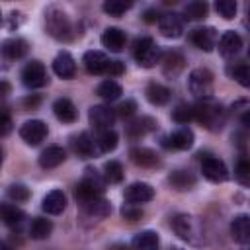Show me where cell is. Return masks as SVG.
<instances>
[{"instance_id": "1", "label": "cell", "mask_w": 250, "mask_h": 250, "mask_svg": "<svg viewBox=\"0 0 250 250\" xmlns=\"http://www.w3.org/2000/svg\"><path fill=\"white\" fill-rule=\"evenodd\" d=\"M193 119H197L201 123V127H205L207 131H221L227 119V111L223 107L221 102H217L215 98H203L193 105Z\"/></svg>"}, {"instance_id": "2", "label": "cell", "mask_w": 250, "mask_h": 250, "mask_svg": "<svg viewBox=\"0 0 250 250\" xmlns=\"http://www.w3.org/2000/svg\"><path fill=\"white\" fill-rule=\"evenodd\" d=\"M172 229L176 230V234L182 240H186V242H189L193 246H201L205 242L203 229H201L199 221L195 217H191V215H186V213L174 215L172 217Z\"/></svg>"}, {"instance_id": "3", "label": "cell", "mask_w": 250, "mask_h": 250, "mask_svg": "<svg viewBox=\"0 0 250 250\" xmlns=\"http://www.w3.org/2000/svg\"><path fill=\"white\" fill-rule=\"evenodd\" d=\"M105 189V180L94 170V168H86L84 170V178L78 182L76 186V199L80 205H86L88 201L96 199V197H102Z\"/></svg>"}, {"instance_id": "4", "label": "cell", "mask_w": 250, "mask_h": 250, "mask_svg": "<svg viewBox=\"0 0 250 250\" xmlns=\"http://www.w3.org/2000/svg\"><path fill=\"white\" fill-rule=\"evenodd\" d=\"M45 27H47V33L57 41H70L72 39V23H70L68 16L57 6L47 8Z\"/></svg>"}, {"instance_id": "5", "label": "cell", "mask_w": 250, "mask_h": 250, "mask_svg": "<svg viewBox=\"0 0 250 250\" xmlns=\"http://www.w3.org/2000/svg\"><path fill=\"white\" fill-rule=\"evenodd\" d=\"M133 55H135L139 66H143V68H152V66L160 61L162 51H160V47L152 41V37H139V39L135 41V45H133Z\"/></svg>"}, {"instance_id": "6", "label": "cell", "mask_w": 250, "mask_h": 250, "mask_svg": "<svg viewBox=\"0 0 250 250\" xmlns=\"http://www.w3.org/2000/svg\"><path fill=\"white\" fill-rule=\"evenodd\" d=\"M188 88L197 98H211L213 94V72L209 68H193L188 76Z\"/></svg>"}, {"instance_id": "7", "label": "cell", "mask_w": 250, "mask_h": 250, "mask_svg": "<svg viewBox=\"0 0 250 250\" xmlns=\"http://www.w3.org/2000/svg\"><path fill=\"white\" fill-rule=\"evenodd\" d=\"M21 82H23L27 88H31V90L43 88V86L49 82V76H47V70H45L43 62H41V61H31V62H27V64L23 66V70H21Z\"/></svg>"}, {"instance_id": "8", "label": "cell", "mask_w": 250, "mask_h": 250, "mask_svg": "<svg viewBox=\"0 0 250 250\" xmlns=\"http://www.w3.org/2000/svg\"><path fill=\"white\" fill-rule=\"evenodd\" d=\"M47 133H49V129H47V125H45L41 119H29V121H25V123L20 127V137H21L27 145H31V146L39 145V143L47 137Z\"/></svg>"}, {"instance_id": "9", "label": "cell", "mask_w": 250, "mask_h": 250, "mask_svg": "<svg viewBox=\"0 0 250 250\" xmlns=\"http://www.w3.org/2000/svg\"><path fill=\"white\" fill-rule=\"evenodd\" d=\"M201 172L209 182H215V184L225 182L229 178L227 164L217 156H205L203 162H201Z\"/></svg>"}, {"instance_id": "10", "label": "cell", "mask_w": 250, "mask_h": 250, "mask_svg": "<svg viewBox=\"0 0 250 250\" xmlns=\"http://www.w3.org/2000/svg\"><path fill=\"white\" fill-rule=\"evenodd\" d=\"M88 119H90V125H94V129L105 131V129H111L115 121V111L107 105H92L88 111Z\"/></svg>"}, {"instance_id": "11", "label": "cell", "mask_w": 250, "mask_h": 250, "mask_svg": "<svg viewBox=\"0 0 250 250\" xmlns=\"http://www.w3.org/2000/svg\"><path fill=\"white\" fill-rule=\"evenodd\" d=\"M189 39H191V43H193L197 49H201V51H205V53H211V51L217 47L219 33H217L215 27H197V29L191 31Z\"/></svg>"}, {"instance_id": "12", "label": "cell", "mask_w": 250, "mask_h": 250, "mask_svg": "<svg viewBox=\"0 0 250 250\" xmlns=\"http://www.w3.org/2000/svg\"><path fill=\"white\" fill-rule=\"evenodd\" d=\"M158 27H160V33L168 39H178L184 31V23H182V18L174 12H166L158 18Z\"/></svg>"}, {"instance_id": "13", "label": "cell", "mask_w": 250, "mask_h": 250, "mask_svg": "<svg viewBox=\"0 0 250 250\" xmlns=\"http://www.w3.org/2000/svg\"><path fill=\"white\" fill-rule=\"evenodd\" d=\"M193 131L189 129V127H180V129H176L172 135H168V137H164L162 141V145L164 146H168V148H176V150H188V148H191V145H193Z\"/></svg>"}, {"instance_id": "14", "label": "cell", "mask_w": 250, "mask_h": 250, "mask_svg": "<svg viewBox=\"0 0 250 250\" xmlns=\"http://www.w3.org/2000/svg\"><path fill=\"white\" fill-rule=\"evenodd\" d=\"M154 197V188L146 182H135L125 189V201L137 205V203H146Z\"/></svg>"}, {"instance_id": "15", "label": "cell", "mask_w": 250, "mask_h": 250, "mask_svg": "<svg viewBox=\"0 0 250 250\" xmlns=\"http://www.w3.org/2000/svg\"><path fill=\"white\" fill-rule=\"evenodd\" d=\"M53 72L59 76V78H72L74 74H76V62H74V59H72V55L70 53H66V51H61L57 57H55V61H53Z\"/></svg>"}, {"instance_id": "16", "label": "cell", "mask_w": 250, "mask_h": 250, "mask_svg": "<svg viewBox=\"0 0 250 250\" xmlns=\"http://www.w3.org/2000/svg\"><path fill=\"white\" fill-rule=\"evenodd\" d=\"M64 158H66L64 148L59 146V145H51V146H47V148L39 154V166L45 168V170H51V168L61 166V164L64 162Z\"/></svg>"}, {"instance_id": "17", "label": "cell", "mask_w": 250, "mask_h": 250, "mask_svg": "<svg viewBox=\"0 0 250 250\" xmlns=\"http://www.w3.org/2000/svg\"><path fill=\"white\" fill-rule=\"evenodd\" d=\"M240 49H242V37L234 29H229V31H225L221 35V39H219V53L223 57H234Z\"/></svg>"}, {"instance_id": "18", "label": "cell", "mask_w": 250, "mask_h": 250, "mask_svg": "<svg viewBox=\"0 0 250 250\" xmlns=\"http://www.w3.org/2000/svg\"><path fill=\"white\" fill-rule=\"evenodd\" d=\"M129 156H131V160H133L137 166H141V168H154V166L160 164L158 154H156L152 148H146V146H135V148H131Z\"/></svg>"}, {"instance_id": "19", "label": "cell", "mask_w": 250, "mask_h": 250, "mask_svg": "<svg viewBox=\"0 0 250 250\" xmlns=\"http://www.w3.org/2000/svg\"><path fill=\"white\" fill-rule=\"evenodd\" d=\"M125 31L119 29V27H107L104 33H102V45L105 49H109L111 53H119L123 47H125Z\"/></svg>"}, {"instance_id": "20", "label": "cell", "mask_w": 250, "mask_h": 250, "mask_svg": "<svg viewBox=\"0 0 250 250\" xmlns=\"http://www.w3.org/2000/svg\"><path fill=\"white\" fill-rule=\"evenodd\" d=\"M82 62H84V66H86V70L90 74H104L109 59L102 51H86Z\"/></svg>"}, {"instance_id": "21", "label": "cell", "mask_w": 250, "mask_h": 250, "mask_svg": "<svg viewBox=\"0 0 250 250\" xmlns=\"http://www.w3.org/2000/svg\"><path fill=\"white\" fill-rule=\"evenodd\" d=\"M41 207H43V211L49 213V215H59V213H62L64 207H66V195H64L61 189H53V191H49V193L43 197Z\"/></svg>"}, {"instance_id": "22", "label": "cell", "mask_w": 250, "mask_h": 250, "mask_svg": "<svg viewBox=\"0 0 250 250\" xmlns=\"http://www.w3.org/2000/svg\"><path fill=\"white\" fill-rule=\"evenodd\" d=\"M53 113H55V117H57L59 121H62V123H74L76 117H78L76 107H74V104H72L68 98H59V100H55V104H53Z\"/></svg>"}, {"instance_id": "23", "label": "cell", "mask_w": 250, "mask_h": 250, "mask_svg": "<svg viewBox=\"0 0 250 250\" xmlns=\"http://www.w3.org/2000/svg\"><path fill=\"white\" fill-rule=\"evenodd\" d=\"M27 51H29V43L25 39H21V37H12V39H6L2 43V53L12 61L25 57Z\"/></svg>"}, {"instance_id": "24", "label": "cell", "mask_w": 250, "mask_h": 250, "mask_svg": "<svg viewBox=\"0 0 250 250\" xmlns=\"http://www.w3.org/2000/svg\"><path fill=\"white\" fill-rule=\"evenodd\" d=\"M230 234L240 244H246L250 240V219H248V215L242 213V215H236L232 219V223H230Z\"/></svg>"}, {"instance_id": "25", "label": "cell", "mask_w": 250, "mask_h": 250, "mask_svg": "<svg viewBox=\"0 0 250 250\" xmlns=\"http://www.w3.org/2000/svg\"><path fill=\"white\" fill-rule=\"evenodd\" d=\"M184 57L178 53V51H170L164 55L162 59V72L168 76V78H176L182 70H184Z\"/></svg>"}, {"instance_id": "26", "label": "cell", "mask_w": 250, "mask_h": 250, "mask_svg": "<svg viewBox=\"0 0 250 250\" xmlns=\"http://www.w3.org/2000/svg\"><path fill=\"white\" fill-rule=\"evenodd\" d=\"M158 244L160 240L154 230H141L131 240L133 250H158Z\"/></svg>"}, {"instance_id": "27", "label": "cell", "mask_w": 250, "mask_h": 250, "mask_svg": "<svg viewBox=\"0 0 250 250\" xmlns=\"http://www.w3.org/2000/svg\"><path fill=\"white\" fill-rule=\"evenodd\" d=\"M72 148L80 158H90L96 154V141L88 133H80L72 139Z\"/></svg>"}, {"instance_id": "28", "label": "cell", "mask_w": 250, "mask_h": 250, "mask_svg": "<svg viewBox=\"0 0 250 250\" xmlns=\"http://www.w3.org/2000/svg\"><path fill=\"white\" fill-rule=\"evenodd\" d=\"M145 94H146V100H148L152 105H164V104H168L172 92H170V88H166V86H162V84H158V82H150V84L146 86Z\"/></svg>"}, {"instance_id": "29", "label": "cell", "mask_w": 250, "mask_h": 250, "mask_svg": "<svg viewBox=\"0 0 250 250\" xmlns=\"http://www.w3.org/2000/svg\"><path fill=\"white\" fill-rule=\"evenodd\" d=\"M156 125H158V123H156L152 117H139V119H135L133 123L127 125V133H129V137L139 139V137H143V135L154 131Z\"/></svg>"}, {"instance_id": "30", "label": "cell", "mask_w": 250, "mask_h": 250, "mask_svg": "<svg viewBox=\"0 0 250 250\" xmlns=\"http://www.w3.org/2000/svg\"><path fill=\"white\" fill-rule=\"evenodd\" d=\"M168 182H170L172 188H176V189L182 191V189H189L195 184V176L191 172H188V170H174L168 176Z\"/></svg>"}, {"instance_id": "31", "label": "cell", "mask_w": 250, "mask_h": 250, "mask_svg": "<svg viewBox=\"0 0 250 250\" xmlns=\"http://www.w3.org/2000/svg\"><path fill=\"white\" fill-rule=\"evenodd\" d=\"M53 230V223L49 219H43V217H35L29 225V236L35 238V240H43L51 234Z\"/></svg>"}, {"instance_id": "32", "label": "cell", "mask_w": 250, "mask_h": 250, "mask_svg": "<svg viewBox=\"0 0 250 250\" xmlns=\"http://www.w3.org/2000/svg\"><path fill=\"white\" fill-rule=\"evenodd\" d=\"M96 94H98L102 100H105V102H115V100L123 94V88H121L115 80H104V82L98 86Z\"/></svg>"}, {"instance_id": "33", "label": "cell", "mask_w": 250, "mask_h": 250, "mask_svg": "<svg viewBox=\"0 0 250 250\" xmlns=\"http://www.w3.org/2000/svg\"><path fill=\"white\" fill-rule=\"evenodd\" d=\"M82 207H84V211H86L88 215L100 217V219H104V217H107V215L111 213V205H109L105 199H102V197H96V199L88 201V203L82 205Z\"/></svg>"}, {"instance_id": "34", "label": "cell", "mask_w": 250, "mask_h": 250, "mask_svg": "<svg viewBox=\"0 0 250 250\" xmlns=\"http://www.w3.org/2000/svg\"><path fill=\"white\" fill-rule=\"evenodd\" d=\"M25 217V213L21 209H18L16 205H10V203H0V219L6 223V225H18L21 223Z\"/></svg>"}, {"instance_id": "35", "label": "cell", "mask_w": 250, "mask_h": 250, "mask_svg": "<svg viewBox=\"0 0 250 250\" xmlns=\"http://www.w3.org/2000/svg\"><path fill=\"white\" fill-rule=\"evenodd\" d=\"M96 145H98V150L100 152H111V150H115V146H117V133L111 131V129L100 131Z\"/></svg>"}, {"instance_id": "36", "label": "cell", "mask_w": 250, "mask_h": 250, "mask_svg": "<svg viewBox=\"0 0 250 250\" xmlns=\"http://www.w3.org/2000/svg\"><path fill=\"white\" fill-rule=\"evenodd\" d=\"M102 8H104L105 14L113 16V18H119V16H123L127 10L133 8V2H131V0H105Z\"/></svg>"}, {"instance_id": "37", "label": "cell", "mask_w": 250, "mask_h": 250, "mask_svg": "<svg viewBox=\"0 0 250 250\" xmlns=\"http://www.w3.org/2000/svg\"><path fill=\"white\" fill-rule=\"evenodd\" d=\"M104 180L109 184H119L123 180V166L117 160H107L104 164Z\"/></svg>"}, {"instance_id": "38", "label": "cell", "mask_w": 250, "mask_h": 250, "mask_svg": "<svg viewBox=\"0 0 250 250\" xmlns=\"http://www.w3.org/2000/svg\"><path fill=\"white\" fill-rule=\"evenodd\" d=\"M207 12H209V6H207V2H201V0L188 2L184 8L186 18H189V20H201L207 16Z\"/></svg>"}, {"instance_id": "39", "label": "cell", "mask_w": 250, "mask_h": 250, "mask_svg": "<svg viewBox=\"0 0 250 250\" xmlns=\"http://www.w3.org/2000/svg\"><path fill=\"white\" fill-rule=\"evenodd\" d=\"M229 74H230L242 88H248V86H250V68H248L246 62H238V64L230 66V68H229Z\"/></svg>"}, {"instance_id": "40", "label": "cell", "mask_w": 250, "mask_h": 250, "mask_svg": "<svg viewBox=\"0 0 250 250\" xmlns=\"http://www.w3.org/2000/svg\"><path fill=\"white\" fill-rule=\"evenodd\" d=\"M172 119L180 125H186L193 119V107L189 104H178L176 109H172Z\"/></svg>"}, {"instance_id": "41", "label": "cell", "mask_w": 250, "mask_h": 250, "mask_svg": "<svg viewBox=\"0 0 250 250\" xmlns=\"http://www.w3.org/2000/svg\"><path fill=\"white\" fill-rule=\"evenodd\" d=\"M215 10H217V14L223 16L225 20H232V18L236 16L238 6H236L234 0H217V2H215Z\"/></svg>"}, {"instance_id": "42", "label": "cell", "mask_w": 250, "mask_h": 250, "mask_svg": "<svg viewBox=\"0 0 250 250\" xmlns=\"http://www.w3.org/2000/svg\"><path fill=\"white\" fill-rule=\"evenodd\" d=\"M8 197L14 201H27L29 199V188H25L23 184H12L8 188Z\"/></svg>"}, {"instance_id": "43", "label": "cell", "mask_w": 250, "mask_h": 250, "mask_svg": "<svg viewBox=\"0 0 250 250\" xmlns=\"http://www.w3.org/2000/svg\"><path fill=\"white\" fill-rule=\"evenodd\" d=\"M234 176H236V180H238L242 186H248V182H250V164H248L244 158L238 160L236 170H234Z\"/></svg>"}, {"instance_id": "44", "label": "cell", "mask_w": 250, "mask_h": 250, "mask_svg": "<svg viewBox=\"0 0 250 250\" xmlns=\"http://www.w3.org/2000/svg\"><path fill=\"white\" fill-rule=\"evenodd\" d=\"M121 215H123L125 219H129V221H137V219L143 217V209L137 207V205H133V203H125V205L121 207Z\"/></svg>"}, {"instance_id": "45", "label": "cell", "mask_w": 250, "mask_h": 250, "mask_svg": "<svg viewBox=\"0 0 250 250\" xmlns=\"http://www.w3.org/2000/svg\"><path fill=\"white\" fill-rule=\"evenodd\" d=\"M123 72H125V66H123L121 61H109L104 74H107V76H121Z\"/></svg>"}, {"instance_id": "46", "label": "cell", "mask_w": 250, "mask_h": 250, "mask_svg": "<svg viewBox=\"0 0 250 250\" xmlns=\"http://www.w3.org/2000/svg\"><path fill=\"white\" fill-rule=\"evenodd\" d=\"M135 109H137L135 100H125L123 104H119V107H117V115H121V117H129V115L135 113Z\"/></svg>"}, {"instance_id": "47", "label": "cell", "mask_w": 250, "mask_h": 250, "mask_svg": "<svg viewBox=\"0 0 250 250\" xmlns=\"http://www.w3.org/2000/svg\"><path fill=\"white\" fill-rule=\"evenodd\" d=\"M12 117H10V113L8 111H0V137H4V135H8L10 131H12Z\"/></svg>"}, {"instance_id": "48", "label": "cell", "mask_w": 250, "mask_h": 250, "mask_svg": "<svg viewBox=\"0 0 250 250\" xmlns=\"http://www.w3.org/2000/svg\"><path fill=\"white\" fill-rule=\"evenodd\" d=\"M39 102H41V98H39L37 94H33V96H27V98L23 100V105H25L27 109H35V107L39 105Z\"/></svg>"}, {"instance_id": "49", "label": "cell", "mask_w": 250, "mask_h": 250, "mask_svg": "<svg viewBox=\"0 0 250 250\" xmlns=\"http://www.w3.org/2000/svg\"><path fill=\"white\" fill-rule=\"evenodd\" d=\"M158 18H160V16H158L156 10H146V12H145V21H148V23H150V21H156Z\"/></svg>"}, {"instance_id": "50", "label": "cell", "mask_w": 250, "mask_h": 250, "mask_svg": "<svg viewBox=\"0 0 250 250\" xmlns=\"http://www.w3.org/2000/svg\"><path fill=\"white\" fill-rule=\"evenodd\" d=\"M10 90H12V86H10L6 80H0V98L8 96V94H10Z\"/></svg>"}, {"instance_id": "51", "label": "cell", "mask_w": 250, "mask_h": 250, "mask_svg": "<svg viewBox=\"0 0 250 250\" xmlns=\"http://www.w3.org/2000/svg\"><path fill=\"white\" fill-rule=\"evenodd\" d=\"M4 246H6V244H4V242H0V250H4Z\"/></svg>"}, {"instance_id": "52", "label": "cell", "mask_w": 250, "mask_h": 250, "mask_svg": "<svg viewBox=\"0 0 250 250\" xmlns=\"http://www.w3.org/2000/svg\"><path fill=\"white\" fill-rule=\"evenodd\" d=\"M0 160H2V150H0Z\"/></svg>"}, {"instance_id": "53", "label": "cell", "mask_w": 250, "mask_h": 250, "mask_svg": "<svg viewBox=\"0 0 250 250\" xmlns=\"http://www.w3.org/2000/svg\"><path fill=\"white\" fill-rule=\"evenodd\" d=\"M0 23H2V16H0Z\"/></svg>"}]
</instances>
